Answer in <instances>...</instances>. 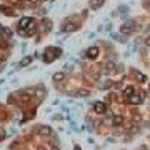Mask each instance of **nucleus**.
<instances>
[{
    "label": "nucleus",
    "instance_id": "1",
    "mask_svg": "<svg viewBox=\"0 0 150 150\" xmlns=\"http://www.w3.org/2000/svg\"><path fill=\"white\" fill-rule=\"evenodd\" d=\"M32 25V17H22L20 22H18V28L20 30H25Z\"/></svg>",
    "mask_w": 150,
    "mask_h": 150
},
{
    "label": "nucleus",
    "instance_id": "2",
    "mask_svg": "<svg viewBox=\"0 0 150 150\" xmlns=\"http://www.w3.org/2000/svg\"><path fill=\"white\" fill-rule=\"evenodd\" d=\"M93 108H95L97 113H103L105 110H107V105H105L103 102H97L95 105H93Z\"/></svg>",
    "mask_w": 150,
    "mask_h": 150
},
{
    "label": "nucleus",
    "instance_id": "3",
    "mask_svg": "<svg viewBox=\"0 0 150 150\" xmlns=\"http://www.w3.org/2000/svg\"><path fill=\"white\" fill-rule=\"evenodd\" d=\"M97 55H98V48L97 47H92L87 50V57H90V59H95Z\"/></svg>",
    "mask_w": 150,
    "mask_h": 150
},
{
    "label": "nucleus",
    "instance_id": "4",
    "mask_svg": "<svg viewBox=\"0 0 150 150\" xmlns=\"http://www.w3.org/2000/svg\"><path fill=\"white\" fill-rule=\"evenodd\" d=\"M52 134V129L50 127H40L38 129V135H50Z\"/></svg>",
    "mask_w": 150,
    "mask_h": 150
},
{
    "label": "nucleus",
    "instance_id": "5",
    "mask_svg": "<svg viewBox=\"0 0 150 150\" xmlns=\"http://www.w3.org/2000/svg\"><path fill=\"white\" fill-rule=\"evenodd\" d=\"M115 70V64L113 62H107L105 64V72H113Z\"/></svg>",
    "mask_w": 150,
    "mask_h": 150
},
{
    "label": "nucleus",
    "instance_id": "6",
    "mask_svg": "<svg viewBox=\"0 0 150 150\" xmlns=\"http://www.w3.org/2000/svg\"><path fill=\"white\" fill-rule=\"evenodd\" d=\"M32 59H33V57H25V59L22 60V62H20L18 65H20V67H25V65H28L30 62H32Z\"/></svg>",
    "mask_w": 150,
    "mask_h": 150
},
{
    "label": "nucleus",
    "instance_id": "7",
    "mask_svg": "<svg viewBox=\"0 0 150 150\" xmlns=\"http://www.w3.org/2000/svg\"><path fill=\"white\" fill-rule=\"evenodd\" d=\"M130 102H132V103H139V102H142V97H139V95H132Z\"/></svg>",
    "mask_w": 150,
    "mask_h": 150
},
{
    "label": "nucleus",
    "instance_id": "8",
    "mask_svg": "<svg viewBox=\"0 0 150 150\" xmlns=\"http://www.w3.org/2000/svg\"><path fill=\"white\" fill-rule=\"evenodd\" d=\"M62 79H64V74H62V72H59V74H54V80H55V82H60Z\"/></svg>",
    "mask_w": 150,
    "mask_h": 150
},
{
    "label": "nucleus",
    "instance_id": "9",
    "mask_svg": "<svg viewBox=\"0 0 150 150\" xmlns=\"http://www.w3.org/2000/svg\"><path fill=\"white\" fill-rule=\"evenodd\" d=\"M72 30H74V25H72V23H67L64 27V32H72Z\"/></svg>",
    "mask_w": 150,
    "mask_h": 150
},
{
    "label": "nucleus",
    "instance_id": "10",
    "mask_svg": "<svg viewBox=\"0 0 150 150\" xmlns=\"http://www.w3.org/2000/svg\"><path fill=\"white\" fill-rule=\"evenodd\" d=\"M112 122L115 123V125H120V123L123 122V118H122V117H115V118H113V120H112Z\"/></svg>",
    "mask_w": 150,
    "mask_h": 150
},
{
    "label": "nucleus",
    "instance_id": "11",
    "mask_svg": "<svg viewBox=\"0 0 150 150\" xmlns=\"http://www.w3.org/2000/svg\"><path fill=\"white\" fill-rule=\"evenodd\" d=\"M2 33H4L5 37H12V32L8 30V28H2Z\"/></svg>",
    "mask_w": 150,
    "mask_h": 150
},
{
    "label": "nucleus",
    "instance_id": "12",
    "mask_svg": "<svg viewBox=\"0 0 150 150\" xmlns=\"http://www.w3.org/2000/svg\"><path fill=\"white\" fill-rule=\"evenodd\" d=\"M125 95H132V88H127L125 90Z\"/></svg>",
    "mask_w": 150,
    "mask_h": 150
},
{
    "label": "nucleus",
    "instance_id": "13",
    "mask_svg": "<svg viewBox=\"0 0 150 150\" xmlns=\"http://www.w3.org/2000/svg\"><path fill=\"white\" fill-rule=\"evenodd\" d=\"M2 40H4V37H2V32H0V42H2Z\"/></svg>",
    "mask_w": 150,
    "mask_h": 150
},
{
    "label": "nucleus",
    "instance_id": "14",
    "mask_svg": "<svg viewBox=\"0 0 150 150\" xmlns=\"http://www.w3.org/2000/svg\"><path fill=\"white\" fill-rule=\"evenodd\" d=\"M147 45H150V38H149V40H147Z\"/></svg>",
    "mask_w": 150,
    "mask_h": 150
},
{
    "label": "nucleus",
    "instance_id": "15",
    "mask_svg": "<svg viewBox=\"0 0 150 150\" xmlns=\"http://www.w3.org/2000/svg\"><path fill=\"white\" fill-rule=\"evenodd\" d=\"M0 135H4V132H2V130H0ZM0 140H2V139H0Z\"/></svg>",
    "mask_w": 150,
    "mask_h": 150
},
{
    "label": "nucleus",
    "instance_id": "16",
    "mask_svg": "<svg viewBox=\"0 0 150 150\" xmlns=\"http://www.w3.org/2000/svg\"><path fill=\"white\" fill-rule=\"evenodd\" d=\"M40 150H43V149H40Z\"/></svg>",
    "mask_w": 150,
    "mask_h": 150
}]
</instances>
